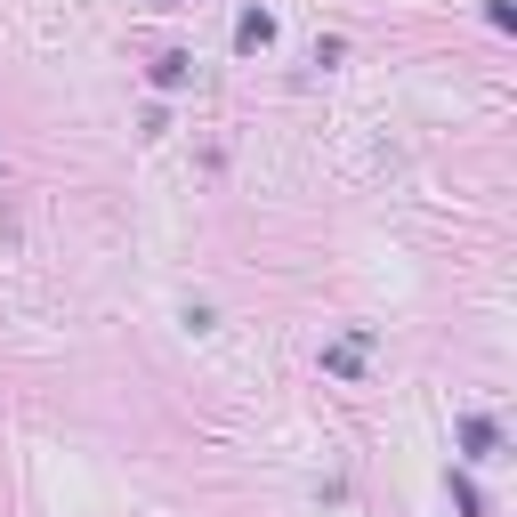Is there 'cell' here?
<instances>
[{
    "instance_id": "2",
    "label": "cell",
    "mask_w": 517,
    "mask_h": 517,
    "mask_svg": "<svg viewBox=\"0 0 517 517\" xmlns=\"http://www.w3.org/2000/svg\"><path fill=\"white\" fill-rule=\"evenodd\" d=\"M234 41H243V49H267V41H275V25H267V16H243V33H234Z\"/></svg>"
},
{
    "instance_id": "1",
    "label": "cell",
    "mask_w": 517,
    "mask_h": 517,
    "mask_svg": "<svg viewBox=\"0 0 517 517\" xmlns=\"http://www.w3.org/2000/svg\"><path fill=\"white\" fill-rule=\"evenodd\" d=\"M460 445H469V460H493V429H485V420H469V429H460Z\"/></svg>"
}]
</instances>
